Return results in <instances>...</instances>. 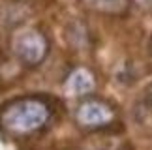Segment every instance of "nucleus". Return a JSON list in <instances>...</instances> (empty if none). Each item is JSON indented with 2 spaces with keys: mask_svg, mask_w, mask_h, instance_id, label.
<instances>
[{
  "mask_svg": "<svg viewBox=\"0 0 152 150\" xmlns=\"http://www.w3.org/2000/svg\"><path fill=\"white\" fill-rule=\"evenodd\" d=\"M51 117L53 109L45 98H15L0 107V130L11 137H28L42 131Z\"/></svg>",
  "mask_w": 152,
  "mask_h": 150,
  "instance_id": "obj_1",
  "label": "nucleus"
},
{
  "mask_svg": "<svg viewBox=\"0 0 152 150\" xmlns=\"http://www.w3.org/2000/svg\"><path fill=\"white\" fill-rule=\"evenodd\" d=\"M13 51L26 68H36L45 60L49 53V42L43 32L36 28H26L13 39Z\"/></svg>",
  "mask_w": 152,
  "mask_h": 150,
  "instance_id": "obj_2",
  "label": "nucleus"
},
{
  "mask_svg": "<svg viewBox=\"0 0 152 150\" xmlns=\"http://www.w3.org/2000/svg\"><path fill=\"white\" fill-rule=\"evenodd\" d=\"M116 114L115 109L103 100H85L79 103L77 111H75V122L83 130H103L109 128L115 122Z\"/></svg>",
  "mask_w": 152,
  "mask_h": 150,
  "instance_id": "obj_3",
  "label": "nucleus"
},
{
  "mask_svg": "<svg viewBox=\"0 0 152 150\" xmlns=\"http://www.w3.org/2000/svg\"><path fill=\"white\" fill-rule=\"evenodd\" d=\"M96 88V81L86 68H77L68 75L66 79V90L73 96H88Z\"/></svg>",
  "mask_w": 152,
  "mask_h": 150,
  "instance_id": "obj_4",
  "label": "nucleus"
},
{
  "mask_svg": "<svg viewBox=\"0 0 152 150\" xmlns=\"http://www.w3.org/2000/svg\"><path fill=\"white\" fill-rule=\"evenodd\" d=\"M88 8L111 15H124L130 9V0H85Z\"/></svg>",
  "mask_w": 152,
  "mask_h": 150,
  "instance_id": "obj_5",
  "label": "nucleus"
},
{
  "mask_svg": "<svg viewBox=\"0 0 152 150\" xmlns=\"http://www.w3.org/2000/svg\"><path fill=\"white\" fill-rule=\"evenodd\" d=\"M147 96H148V100H150V103H152V84L148 86V90H147Z\"/></svg>",
  "mask_w": 152,
  "mask_h": 150,
  "instance_id": "obj_6",
  "label": "nucleus"
},
{
  "mask_svg": "<svg viewBox=\"0 0 152 150\" xmlns=\"http://www.w3.org/2000/svg\"><path fill=\"white\" fill-rule=\"evenodd\" d=\"M147 2H152V0H147Z\"/></svg>",
  "mask_w": 152,
  "mask_h": 150,
  "instance_id": "obj_7",
  "label": "nucleus"
}]
</instances>
